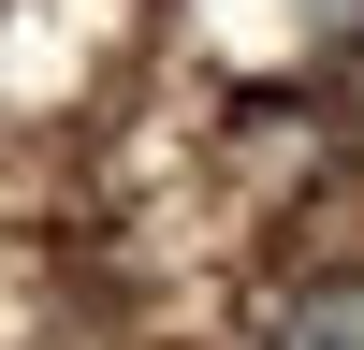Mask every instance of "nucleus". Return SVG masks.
I'll use <instances>...</instances> for the list:
<instances>
[{"instance_id": "f257e3e1", "label": "nucleus", "mask_w": 364, "mask_h": 350, "mask_svg": "<svg viewBox=\"0 0 364 350\" xmlns=\"http://www.w3.org/2000/svg\"><path fill=\"white\" fill-rule=\"evenodd\" d=\"M277 350H364V277H336V292H306V307L277 321Z\"/></svg>"}, {"instance_id": "f03ea898", "label": "nucleus", "mask_w": 364, "mask_h": 350, "mask_svg": "<svg viewBox=\"0 0 364 350\" xmlns=\"http://www.w3.org/2000/svg\"><path fill=\"white\" fill-rule=\"evenodd\" d=\"M306 15H321V29H364V0H306Z\"/></svg>"}]
</instances>
